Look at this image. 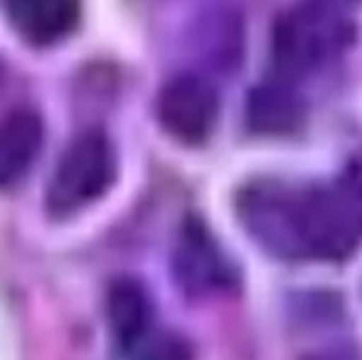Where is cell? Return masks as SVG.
<instances>
[{"instance_id": "11", "label": "cell", "mask_w": 362, "mask_h": 360, "mask_svg": "<svg viewBox=\"0 0 362 360\" xmlns=\"http://www.w3.org/2000/svg\"><path fill=\"white\" fill-rule=\"evenodd\" d=\"M323 3H330V5H335V8H348V5L358 3V0H323Z\"/></svg>"}, {"instance_id": "10", "label": "cell", "mask_w": 362, "mask_h": 360, "mask_svg": "<svg viewBox=\"0 0 362 360\" xmlns=\"http://www.w3.org/2000/svg\"><path fill=\"white\" fill-rule=\"evenodd\" d=\"M134 360H192L190 348L173 333H148L131 351Z\"/></svg>"}, {"instance_id": "7", "label": "cell", "mask_w": 362, "mask_h": 360, "mask_svg": "<svg viewBox=\"0 0 362 360\" xmlns=\"http://www.w3.org/2000/svg\"><path fill=\"white\" fill-rule=\"evenodd\" d=\"M42 149V121L35 111L18 109L0 119V187L20 182Z\"/></svg>"}, {"instance_id": "6", "label": "cell", "mask_w": 362, "mask_h": 360, "mask_svg": "<svg viewBox=\"0 0 362 360\" xmlns=\"http://www.w3.org/2000/svg\"><path fill=\"white\" fill-rule=\"evenodd\" d=\"M15 33L30 45H54L74 30L79 0H0Z\"/></svg>"}, {"instance_id": "1", "label": "cell", "mask_w": 362, "mask_h": 360, "mask_svg": "<svg viewBox=\"0 0 362 360\" xmlns=\"http://www.w3.org/2000/svg\"><path fill=\"white\" fill-rule=\"evenodd\" d=\"M239 215L267 250L281 257L345 260L362 245V163L325 185L257 180L244 187Z\"/></svg>"}, {"instance_id": "4", "label": "cell", "mask_w": 362, "mask_h": 360, "mask_svg": "<svg viewBox=\"0 0 362 360\" xmlns=\"http://www.w3.org/2000/svg\"><path fill=\"white\" fill-rule=\"evenodd\" d=\"M219 116V96L200 74H177L158 94V121L175 141L197 146L207 141Z\"/></svg>"}, {"instance_id": "3", "label": "cell", "mask_w": 362, "mask_h": 360, "mask_svg": "<svg viewBox=\"0 0 362 360\" xmlns=\"http://www.w3.org/2000/svg\"><path fill=\"white\" fill-rule=\"evenodd\" d=\"M114 180V149L101 131H86L64 149L47 185V210L67 217L84 210Z\"/></svg>"}, {"instance_id": "9", "label": "cell", "mask_w": 362, "mask_h": 360, "mask_svg": "<svg viewBox=\"0 0 362 360\" xmlns=\"http://www.w3.org/2000/svg\"><path fill=\"white\" fill-rule=\"evenodd\" d=\"M249 124L259 134H286L300 121V106L296 91L286 84H264L249 99Z\"/></svg>"}, {"instance_id": "8", "label": "cell", "mask_w": 362, "mask_h": 360, "mask_svg": "<svg viewBox=\"0 0 362 360\" xmlns=\"http://www.w3.org/2000/svg\"><path fill=\"white\" fill-rule=\"evenodd\" d=\"M106 316L116 343L131 353L151 333V298L134 279H119L111 284L106 296Z\"/></svg>"}, {"instance_id": "2", "label": "cell", "mask_w": 362, "mask_h": 360, "mask_svg": "<svg viewBox=\"0 0 362 360\" xmlns=\"http://www.w3.org/2000/svg\"><path fill=\"white\" fill-rule=\"evenodd\" d=\"M353 37V23L345 18L343 8L323 0H308L279 15L272 50L284 74L300 77L335 62Z\"/></svg>"}, {"instance_id": "5", "label": "cell", "mask_w": 362, "mask_h": 360, "mask_svg": "<svg viewBox=\"0 0 362 360\" xmlns=\"http://www.w3.org/2000/svg\"><path fill=\"white\" fill-rule=\"evenodd\" d=\"M173 269L187 294L205 296L229 281V269L212 235L200 220L190 217L182 225L173 255Z\"/></svg>"}]
</instances>
